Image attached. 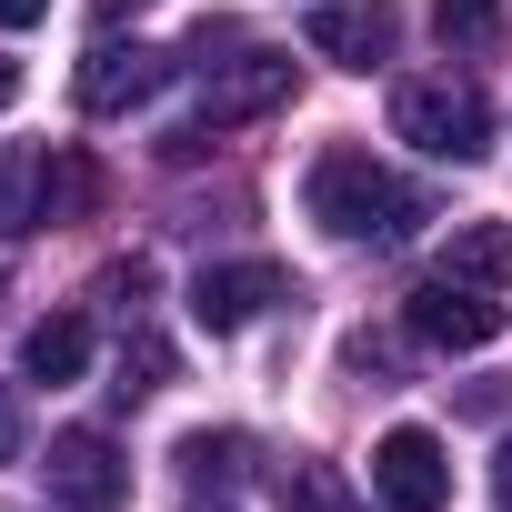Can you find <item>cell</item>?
I'll list each match as a JSON object with an SVG mask.
<instances>
[{
	"label": "cell",
	"instance_id": "1",
	"mask_svg": "<svg viewBox=\"0 0 512 512\" xmlns=\"http://www.w3.org/2000/svg\"><path fill=\"white\" fill-rule=\"evenodd\" d=\"M312 221H322L332 241H372V251H392V241H412V231L432 221V201H422L412 181H392L362 141H332V151L312 161Z\"/></svg>",
	"mask_w": 512,
	"mask_h": 512
},
{
	"label": "cell",
	"instance_id": "2",
	"mask_svg": "<svg viewBox=\"0 0 512 512\" xmlns=\"http://www.w3.org/2000/svg\"><path fill=\"white\" fill-rule=\"evenodd\" d=\"M392 131L432 161H482L492 151V101L452 71H412V81H392Z\"/></svg>",
	"mask_w": 512,
	"mask_h": 512
},
{
	"label": "cell",
	"instance_id": "3",
	"mask_svg": "<svg viewBox=\"0 0 512 512\" xmlns=\"http://www.w3.org/2000/svg\"><path fill=\"white\" fill-rule=\"evenodd\" d=\"M282 101H292V61H282V51H241V61H221V71L201 81V121L171 131L161 151H171V161H201L231 121H262V111H282Z\"/></svg>",
	"mask_w": 512,
	"mask_h": 512
},
{
	"label": "cell",
	"instance_id": "4",
	"mask_svg": "<svg viewBox=\"0 0 512 512\" xmlns=\"http://www.w3.org/2000/svg\"><path fill=\"white\" fill-rule=\"evenodd\" d=\"M41 482H51V502L61 512H121L131 502V462L111 452V432H51V452H41Z\"/></svg>",
	"mask_w": 512,
	"mask_h": 512
},
{
	"label": "cell",
	"instance_id": "5",
	"mask_svg": "<svg viewBox=\"0 0 512 512\" xmlns=\"http://www.w3.org/2000/svg\"><path fill=\"white\" fill-rule=\"evenodd\" d=\"M402 322H412V342H432V352H482V342H502V302L492 292H472V282H452V272H432L412 302H402Z\"/></svg>",
	"mask_w": 512,
	"mask_h": 512
},
{
	"label": "cell",
	"instance_id": "6",
	"mask_svg": "<svg viewBox=\"0 0 512 512\" xmlns=\"http://www.w3.org/2000/svg\"><path fill=\"white\" fill-rule=\"evenodd\" d=\"M372 492H382V512H442V502H452L442 442H432L422 422H392V432L372 442Z\"/></svg>",
	"mask_w": 512,
	"mask_h": 512
},
{
	"label": "cell",
	"instance_id": "7",
	"mask_svg": "<svg viewBox=\"0 0 512 512\" xmlns=\"http://www.w3.org/2000/svg\"><path fill=\"white\" fill-rule=\"evenodd\" d=\"M302 41L322 61H342V71H382L402 51V11H392V0H322V11L302 21Z\"/></svg>",
	"mask_w": 512,
	"mask_h": 512
},
{
	"label": "cell",
	"instance_id": "8",
	"mask_svg": "<svg viewBox=\"0 0 512 512\" xmlns=\"http://www.w3.org/2000/svg\"><path fill=\"white\" fill-rule=\"evenodd\" d=\"M272 302H292V272H282V262H211V272L191 282V322H201V332H251Z\"/></svg>",
	"mask_w": 512,
	"mask_h": 512
},
{
	"label": "cell",
	"instance_id": "9",
	"mask_svg": "<svg viewBox=\"0 0 512 512\" xmlns=\"http://www.w3.org/2000/svg\"><path fill=\"white\" fill-rule=\"evenodd\" d=\"M161 81H171V51H151V41H101V51L81 61V81H71V91H81V111H91V121H111V111H141Z\"/></svg>",
	"mask_w": 512,
	"mask_h": 512
},
{
	"label": "cell",
	"instance_id": "10",
	"mask_svg": "<svg viewBox=\"0 0 512 512\" xmlns=\"http://www.w3.org/2000/svg\"><path fill=\"white\" fill-rule=\"evenodd\" d=\"M442 272L472 282V292H502V282H512V221H462V231L442 241Z\"/></svg>",
	"mask_w": 512,
	"mask_h": 512
},
{
	"label": "cell",
	"instance_id": "11",
	"mask_svg": "<svg viewBox=\"0 0 512 512\" xmlns=\"http://www.w3.org/2000/svg\"><path fill=\"white\" fill-rule=\"evenodd\" d=\"M81 362H91V322H81V312L31 322V342H21V372H31V382H81Z\"/></svg>",
	"mask_w": 512,
	"mask_h": 512
},
{
	"label": "cell",
	"instance_id": "12",
	"mask_svg": "<svg viewBox=\"0 0 512 512\" xmlns=\"http://www.w3.org/2000/svg\"><path fill=\"white\" fill-rule=\"evenodd\" d=\"M31 221H51V161L41 151H0V241H21Z\"/></svg>",
	"mask_w": 512,
	"mask_h": 512
},
{
	"label": "cell",
	"instance_id": "13",
	"mask_svg": "<svg viewBox=\"0 0 512 512\" xmlns=\"http://www.w3.org/2000/svg\"><path fill=\"white\" fill-rule=\"evenodd\" d=\"M432 31H442L462 61H492V51L512 41V11H502V0H432Z\"/></svg>",
	"mask_w": 512,
	"mask_h": 512
},
{
	"label": "cell",
	"instance_id": "14",
	"mask_svg": "<svg viewBox=\"0 0 512 512\" xmlns=\"http://www.w3.org/2000/svg\"><path fill=\"white\" fill-rule=\"evenodd\" d=\"M282 512H372L332 462H282Z\"/></svg>",
	"mask_w": 512,
	"mask_h": 512
},
{
	"label": "cell",
	"instance_id": "15",
	"mask_svg": "<svg viewBox=\"0 0 512 512\" xmlns=\"http://www.w3.org/2000/svg\"><path fill=\"white\" fill-rule=\"evenodd\" d=\"M241 462H251V442H241V432H191V442H181V472H191L201 492H231V482H241Z\"/></svg>",
	"mask_w": 512,
	"mask_h": 512
},
{
	"label": "cell",
	"instance_id": "16",
	"mask_svg": "<svg viewBox=\"0 0 512 512\" xmlns=\"http://www.w3.org/2000/svg\"><path fill=\"white\" fill-rule=\"evenodd\" d=\"M161 382H171V342H161V332H121V382H111V392H121V402H151Z\"/></svg>",
	"mask_w": 512,
	"mask_h": 512
},
{
	"label": "cell",
	"instance_id": "17",
	"mask_svg": "<svg viewBox=\"0 0 512 512\" xmlns=\"http://www.w3.org/2000/svg\"><path fill=\"white\" fill-rule=\"evenodd\" d=\"M91 201H101V171H91L81 151H61V161H51V221H71V211H91Z\"/></svg>",
	"mask_w": 512,
	"mask_h": 512
},
{
	"label": "cell",
	"instance_id": "18",
	"mask_svg": "<svg viewBox=\"0 0 512 512\" xmlns=\"http://www.w3.org/2000/svg\"><path fill=\"white\" fill-rule=\"evenodd\" d=\"M91 292H101L111 312H141V292H151V262H111V272H101Z\"/></svg>",
	"mask_w": 512,
	"mask_h": 512
},
{
	"label": "cell",
	"instance_id": "19",
	"mask_svg": "<svg viewBox=\"0 0 512 512\" xmlns=\"http://www.w3.org/2000/svg\"><path fill=\"white\" fill-rule=\"evenodd\" d=\"M31 21H51V0H0V31H31Z\"/></svg>",
	"mask_w": 512,
	"mask_h": 512
},
{
	"label": "cell",
	"instance_id": "20",
	"mask_svg": "<svg viewBox=\"0 0 512 512\" xmlns=\"http://www.w3.org/2000/svg\"><path fill=\"white\" fill-rule=\"evenodd\" d=\"M21 452V402H11V382H0V462Z\"/></svg>",
	"mask_w": 512,
	"mask_h": 512
},
{
	"label": "cell",
	"instance_id": "21",
	"mask_svg": "<svg viewBox=\"0 0 512 512\" xmlns=\"http://www.w3.org/2000/svg\"><path fill=\"white\" fill-rule=\"evenodd\" d=\"M492 502L512 512V442H502V462H492Z\"/></svg>",
	"mask_w": 512,
	"mask_h": 512
},
{
	"label": "cell",
	"instance_id": "22",
	"mask_svg": "<svg viewBox=\"0 0 512 512\" xmlns=\"http://www.w3.org/2000/svg\"><path fill=\"white\" fill-rule=\"evenodd\" d=\"M11 101H21V71H11V61H0V111H11Z\"/></svg>",
	"mask_w": 512,
	"mask_h": 512
},
{
	"label": "cell",
	"instance_id": "23",
	"mask_svg": "<svg viewBox=\"0 0 512 512\" xmlns=\"http://www.w3.org/2000/svg\"><path fill=\"white\" fill-rule=\"evenodd\" d=\"M191 512H211V502H191Z\"/></svg>",
	"mask_w": 512,
	"mask_h": 512
}]
</instances>
